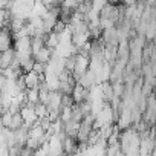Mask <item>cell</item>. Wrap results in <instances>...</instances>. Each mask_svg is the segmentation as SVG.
I'll list each match as a JSON object with an SVG mask.
<instances>
[{
  "instance_id": "6da1fadb",
  "label": "cell",
  "mask_w": 156,
  "mask_h": 156,
  "mask_svg": "<svg viewBox=\"0 0 156 156\" xmlns=\"http://www.w3.org/2000/svg\"><path fill=\"white\" fill-rule=\"evenodd\" d=\"M89 69V55H83V54H76L75 55V66L72 70V76L75 83L80 80V76Z\"/></svg>"
},
{
  "instance_id": "7a4b0ae2",
  "label": "cell",
  "mask_w": 156,
  "mask_h": 156,
  "mask_svg": "<svg viewBox=\"0 0 156 156\" xmlns=\"http://www.w3.org/2000/svg\"><path fill=\"white\" fill-rule=\"evenodd\" d=\"M44 75H38L34 70H29L26 73H23V80H25V87L26 89H37L40 86V83L43 81Z\"/></svg>"
},
{
  "instance_id": "3957f363",
  "label": "cell",
  "mask_w": 156,
  "mask_h": 156,
  "mask_svg": "<svg viewBox=\"0 0 156 156\" xmlns=\"http://www.w3.org/2000/svg\"><path fill=\"white\" fill-rule=\"evenodd\" d=\"M20 116H22V119H23V124L26 126V127H32L35 122H37V116H35V113H34V106H28V104H25L22 109H20Z\"/></svg>"
},
{
  "instance_id": "277c9868",
  "label": "cell",
  "mask_w": 156,
  "mask_h": 156,
  "mask_svg": "<svg viewBox=\"0 0 156 156\" xmlns=\"http://www.w3.org/2000/svg\"><path fill=\"white\" fill-rule=\"evenodd\" d=\"M70 98H72V101H73V103H76V104H78V103L86 101V100H87V89L81 87L80 84H75V86L72 87Z\"/></svg>"
},
{
  "instance_id": "5b68a950",
  "label": "cell",
  "mask_w": 156,
  "mask_h": 156,
  "mask_svg": "<svg viewBox=\"0 0 156 156\" xmlns=\"http://www.w3.org/2000/svg\"><path fill=\"white\" fill-rule=\"evenodd\" d=\"M90 41V35H89V31H84V32H73L72 34V44L76 48V51L80 49L84 43Z\"/></svg>"
},
{
  "instance_id": "8992f818",
  "label": "cell",
  "mask_w": 156,
  "mask_h": 156,
  "mask_svg": "<svg viewBox=\"0 0 156 156\" xmlns=\"http://www.w3.org/2000/svg\"><path fill=\"white\" fill-rule=\"evenodd\" d=\"M76 84H80L81 87H84V89H89L90 86H94V84H97V80H95V75H94V72H90L89 69L80 76V80L76 81Z\"/></svg>"
},
{
  "instance_id": "52a82bcc",
  "label": "cell",
  "mask_w": 156,
  "mask_h": 156,
  "mask_svg": "<svg viewBox=\"0 0 156 156\" xmlns=\"http://www.w3.org/2000/svg\"><path fill=\"white\" fill-rule=\"evenodd\" d=\"M61 147H63V153L70 156L76 148H78V142L75 138H70V136H66L63 141H61Z\"/></svg>"
},
{
  "instance_id": "ba28073f",
  "label": "cell",
  "mask_w": 156,
  "mask_h": 156,
  "mask_svg": "<svg viewBox=\"0 0 156 156\" xmlns=\"http://www.w3.org/2000/svg\"><path fill=\"white\" fill-rule=\"evenodd\" d=\"M52 51L54 49H49V48H46V46H43L37 54H34L32 55V58H34V61H37V63H41V64H46L48 61H49V58H51V55H52Z\"/></svg>"
},
{
  "instance_id": "9c48e42d",
  "label": "cell",
  "mask_w": 156,
  "mask_h": 156,
  "mask_svg": "<svg viewBox=\"0 0 156 156\" xmlns=\"http://www.w3.org/2000/svg\"><path fill=\"white\" fill-rule=\"evenodd\" d=\"M14 60V49L9 48L3 52H0V69H5V67H9L11 63Z\"/></svg>"
},
{
  "instance_id": "30bf717a",
  "label": "cell",
  "mask_w": 156,
  "mask_h": 156,
  "mask_svg": "<svg viewBox=\"0 0 156 156\" xmlns=\"http://www.w3.org/2000/svg\"><path fill=\"white\" fill-rule=\"evenodd\" d=\"M12 49L16 52H31V37H23L20 40H16Z\"/></svg>"
},
{
  "instance_id": "8fae6325",
  "label": "cell",
  "mask_w": 156,
  "mask_h": 156,
  "mask_svg": "<svg viewBox=\"0 0 156 156\" xmlns=\"http://www.w3.org/2000/svg\"><path fill=\"white\" fill-rule=\"evenodd\" d=\"M48 12V8L40 2V0H35L34 2V5H32V8H31V14H34V16H38V17H43L44 14Z\"/></svg>"
},
{
  "instance_id": "7c38bea8",
  "label": "cell",
  "mask_w": 156,
  "mask_h": 156,
  "mask_svg": "<svg viewBox=\"0 0 156 156\" xmlns=\"http://www.w3.org/2000/svg\"><path fill=\"white\" fill-rule=\"evenodd\" d=\"M58 44V35L55 32H49L44 35V46L49 49H55V46Z\"/></svg>"
},
{
  "instance_id": "4fadbf2b",
  "label": "cell",
  "mask_w": 156,
  "mask_h": 156,
  "mask_svg": "<svg viewBox=\"0 0 156 156\" xmlns=\"http://www.w3.org/2000/svg\"><path fill=\"white\" fill-rule=\"evenodd\" d=\"M34 113H35L37 119H41V118H46L49 112H48V107L43 103H37V104H34Z\"/></svg>"
},
{
  "instance_id": "5bb4252c",
  "label": "cell",
  "mask_w": 156,
  "mask_h": 156,
  "mask_svg": "<svg viewBox=\"0 0 156 156\" xmlns=\"http://www.w3.org/2000/svg\"><path fill=\"white\" fill-rule=\"evenodd\" d=\"M23 126V119L20 116V113H12V118H11V122H9V130H17Z\"/></svg>"
},
{
  "instance_id": "9a60e30c",
  "label": "cell",
  "mask_w": 156,
  "mask_h": 156,
  "mask_svg": "<svg viewBox=\"0 0 156 156\" xmlns=\"http://www.w3.org/2000/svg\"><path fill=\"white\" fill-rule=\"evenodd\" d=\"M60 6L67 8V9H70V11H75L76 6H78V0H61Z\"/></svg>"
},
{
  "instance_id": "2e32d148",
  "label": "cell",
  "mask_w": 156,
  "mask_h": 156,
  "mask_svg": "<svg viewBox=\"0 0 156 156\" xmlns=\"http://www.w3.org/2000/svg\"><path fill=\"white\" fill-rule=\"evenodd\" d=\"M100 28L104 31V29H110V28H115V23L109 19H104V17H100Z\"/></svg>"
},
{
  "instance_id": "e0dca14e",
  "label": "cell",
  "mask_w": 156,
  "mask_h": 156,
  "mask_svg": "<svg viewBox=\"0 0 156 156\" xmlns=\"http://www.w3.org/2000/svg\"><path fill=\"white\" fill-rule=\"evenodd\" d=\"M73 101L70 98V95H61V107H72Z\"/></svg>"
},
{
  "instance_id": "ac0fdd59",
  "label": "cell",
  "mask_w": 156,
  "mask_h": 156,
  "mask_svg": "<svg viewBox=\"0 0 156 156\" xmlns=\"http://www.w3.org/2000/svg\"><path fill=\"white\" fill-rule=\"evenodd\" d=\"M66 29V25L63 23V22H57L55 25H54V28H52V32H55V34H60V32H63Z\"/></svg>"
},
{
  "instance_id": "d6986e66",
  "label": "cell",
  "mask_w": 156,
  "mask_h": 156,
  "mask_svg": "<svg viewBox=\"0 0 156 156\" xmlns=\"http://www.w3.org/2000/svg\"><path fill=\"white\" fill-rule=\"evenodd\" d=\"M32 70H34L35 73H38V75H43V72H44V64H41V63H37V61H34Z\"/></svg>"
},
{
  "instance_id": "ffe728a7",
  "label": "cell",
  "mask_w": 156,
  "mask_h": 156,
  "mask_svg": "<svg viewBox=\"0 0 156 156\" xmlns=\"http://www.w3.org/2000/svg\"><path fill=\"white\" fill-rule=\"evenodd\" d=\"M34 154V151L32 150H29L28 147H22V150H20V154L19 156H32Z\"/></svg>"
},
{
  "instance_id": "44dd1931",
  "label": "cell",
  "mask_w": 156,
  "mask_h": 156,
  "mask_svg": "<svg viewBox=\"0 0 156 156\" xmlns=\"http://www.w3.org/2000/svg\"><path fill=\"white\" fill-rule=\"evenodd\" d=\"M154 2H156V0H144V3H145L147 6H153Z\"/></svg>"
},
{
  "instance_id": "7402d4cb",
  "label": "cell",
  "mask_w": 156,
  "mask_h": 156,
  "mask_svg": "<svg viewBox=\"0 0 156 156\" xmlns=\"http://www.w3.org/2000/svg\"><path fill=\"white\" fill-rule=\"evenodd\" d=\"M121 0H112V3H119Z\"/></svg>"
}]
</instances>
